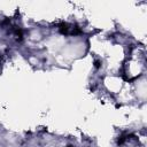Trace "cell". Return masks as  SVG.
<instances>
[{
	"instance_id": "cell-1",
	"label": "cell",
	"mask_w": 147,
	"mask_h": 147,
	"mask_svg": "<svg viewBox=\"0 0 147 147\" xmlns=\"http://www.w3.org/2000/svg\"><path fill=\"white\" fill-rule=\"evenodd\" d=\"M146 70V49L142 45L129 47L127 57L121 65V75L123 80L131 83L144 76Z\"/></svg>"
}]
</instances>
